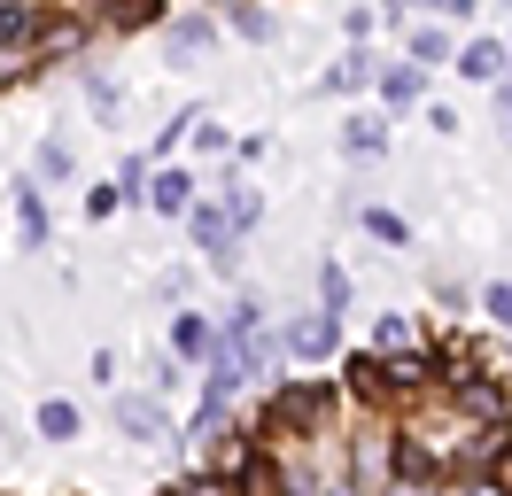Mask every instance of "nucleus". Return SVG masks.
I'll use <instances>...</instances> for the list:
<instances>
[{
    "mask_svg": "<svg viewBox=\"0 0 512 496\" xmlns=\"http://www.w3.org/2000/svg\"><path fill=\"white\" fill-rule=\"evenodd\" d=\"M187 233H194V248H202L218 272H233V264H241V248H233V241H241V225H233L218 202H187Z\"/></svg>",
    "mask_w": 512,
    "mask_h": 496,
    "instance_id": "nucleus-1",
    "label": "nucleus"
},
{
    "mask_svg": "<svg viewBox=\"0 0 512 496\" xmlns=\"http://www.w3.org/2000/svg\"><path fill=\"white\" fill-rule=\"evenodd\" d=\"M117 427H125L132 442H163V434H171V411H163V396H117Z\"/></svg>",
    "mask_w": 512,
    "mask_h": 496,
    "instance_id": "nucleus-2",
    "label": "nucleus"
},
{
    "mask_svg": "<svg viewBox=\"0 0 512 496\" xmlns=\"http://www.w3.org/2000/svg\"><path fill=\"white\" fill-rule=\"evenodd\" d=\"M171 349L202 365V357H218V326H210L202 310H179V318H171Z\"/></svg>",
    "mask_w": 512,
    "mask_h": 496,
    "instance_id": "nucleus-3",
    "label": "nucleus"
},
{
    "mask_svg": "<svg viewBox=\"0 0 512 496\" xmlns=\"http://www.w3.org/2000/svg\"><path fill=\"white\" fill-rule=\"evenodd\" d=\"M319 411H326V388H288V396H272L264 427H303V419H319Z\"/></svg>",
    "mask_w": 512,
    "mask_h": 496,
    "instance_id": "nucleus-4",
    "label": "nucleus"
},
{
    "mask_svg": "<svg viewBox=\"0 0 512 496\" xmlns=\"http://www.w3.org/2000/svg\"><path fill=\"white\" fill-rule=\"evenodd\" d=\"M288 349H295V357H311V365H319V357H334V318H326V310H311V318H295Z\"/></svg>",
    "mask_w": 512,
    "mask_h": 496,
    "instance_id": "nucleus-5",
    "label": "nucleus"
},
{
    "mask_svg": "<svg viewBox=\"0 0 512 496\" xmlns=\"http://www.w3.org/2000/svg\"><path fill=\"white\" fill-rule=\"evenodd\" d=\"M458 70H466V78H489V86H497V78H505V70H512L505 39H474V47L458 55Z\"/></svg>",
    "mask_w": 512,
    "mask_h": 496,
    "instance_id": "nucleus-6",
    "label": "nucleus"
},
{
    "mask_svg": "<svg viewBox=\"0 0 512 496\" xmlns=\"http://www.w3.org/2000/svg\"><path fill=\"white\" fill-rule=\"evenodd\" d=\"M16 233H24V248H47V202H39V186H16Z\"/></svg>",
    "mask_w": 512,
    "mask_h": 496,
    "instance_id": "nucleus-7",
    "label": "nucleus"
},
{
    "mask_svg": "<svg viewBox=\"0 0 512 496\" xmlns=\"http://www.w3.org/2000/svg\"><path fill=\"white\" fill-rule=\"evenodd\" d=\"M39 434H47V442H70V434H78V403L47 396V403H39Z\"/></svg>",
    "mask_w": 512,
    "mask_h": 496,
    "instance_id": "nucleus-8",
    "label": "nucleus"
},
{
    "mask_svg": "<svg viewBox=\"0 0 512 496\" xmlns=\"http://www.w3.org/2000/svg\"><path fill=\"white\" fill-rule=\"evenodd\" d=\"M365 78H373V55L357 47V55H342V62H334V70H326V93H357V86H365Z\"/></svg>",
    "mask_w": 512,
    "mask_h": 496,
    "instance_id": "nucleus-9",
    "label": "nucleus"
},
{
    "mask_svg": "<svg viewBox=\"0 0 512 496\" xmlns=\"http://www.w3.org/2000/svg\"><path fill=\"white\" fill-rule=\"evenodd\" d=\"M381 101H388V109H404V101H419V70H412V62H396V70H381Z\"/></svg>",
    "mask_w": 512,
    "mask_h": 496,
    "instance_id": "nucleus-10",
    "label": "nucleus"
},
{
    "mask_svg": "<svg viewBox=\"0 0 512 496\" xmlns=\"http://www.w3.org/2000/svg\"><path fill=\"white\" fill-rule=\"evenodd\" d=\"M187 202H194V179H187V171H163V179H156V210L187 217Z\"/></svg>",
    "mask_w": 512,
    "mask_h": 496,
    "instance_id": "nucleus-11",
    "label": "nucleus"
},
{
    "mask_svg": "<svg viewBox=\"0 0 512 496\" xmlns=\"http://www.w3.org/2000/svg\"><path fill=\"white\" fill-rule=\"evenodd\" d=\"M342 148H350V155H381V148H388V124H373V117H357L350 132H342Z\"/></svg>",
    "mask_w": 512,
    "mask_h": 496,
    "instance_id": "nucleus-12",
    "label": "nucleus"
},
{
    "mask_svg": "<svg viewBox=\"0 0 512 496\" xmlns=\"http://www.w3.org/2000/svg\"><path fill=\"white\" fill-rule=\"evenodd\" d=\"M218 210H225V217H233V225H241V233H249L256 217H264V202H256L249 186H225V202H218Z\"/></svg>",
    "mask_w": 512,
    "mask_h": 496,
    "instance_id": "nucleus-13",
    "label": "nucleus"
},
{
    "mask_svg": "<svg viewBox=\"0 0 512 496\" xmlns=\"http://www.w3.org/2000/svg\"><path fill=\"white\" fill-rule=\"evenodd\" d=\"M319 287H326V318H334V310L350 303V272H342L334 256H326V264H319Z\"/></svg>",
    "mask_w": 512,
    "mask_h": 496,
    "instance_id": "nucleus-14",
    "label": "nucleus"
},
{
    "mask_svg": "<svg viewBox=\"0 0 512 496\" xmlns=\"http://www.w3.org/2000/svg\"><path fill=\"white\" fill-rule=\"evenodd\" d=\"M481 310H489V326H505V334H512V287H505V279L481 287Z\"/></svg>",
    "mask_w": 512,
    "mask_h": 496,
    "instance_id": "nucleus-15",
    "label": "nucleus"
},
{
    "mask_svg": "<svg viewBox=\"0 0 512 496\" xmlns=\"http://www.w3.org/2000/svg\"><path fill=\"white\" fill-rule=\"evenodd\" d=\"M24 31H32V8L24 0H0V47H16Z\"/></svg>",
    "mask_w": 512,
    "mask_h": 496,
    "instance_id": "nucleus-16",
    "label": "nucleus"
},
{
    "mask_svg": "<svg viewBox=\"0 0 512 496\" xmlns=\"http://www.w3.org/2000/svg\"><path fill=\"white\" fill-rule=\"evenodd\" d=\"M396 357V349H412V326H404V318H381V326H373V357Z\"/></svg>",
    "mask_w": 512,
    "mask_h": 496,
    "instance_id": "nucleus-17",
    "label": "nucleus"
},
{
    "mask_svg": "<svg viewBox=\"0 0 512 496\" xmlns=\"http://www.w3.org/2000/svg\"><path fill=\"white\" fill-rule=\"evenodd\" d=\"M450 47H443V31H412V70H435Z\"/></svg>",
    "mask_w": 512,
    "mask_h": 496,
    "instance_id": "nucleus-18",
    "label": "nucleus"
},
{
    "mask_svg": "<svg viewBox=\"0 0 512 496\" xmlns=\"http://www.w3.org/2000/svg\"><path fill=\"white\" fill-rule=\"evenodd\" d=\"M365 225H373V233H381L388 248H404V241H412V225H404L396 210H365Z\"/></svg>",
    "mask_w": 512,
    "mask_h": 496,
    "instance_id": "nucleus-19",
    "label": "nucleus"
},
{
    "mask_svg": "<svg viewBox=\"0 0 512 496\" xmlns=\"http://www.w3.org/2000/svg\"><path fill=\"white\" fill-rule=\"evenodd\" d=\"M350 388L357 396H381V357H350Z\"/></svg>",
    "mask_w": 512,
    "mask_h": 496,
    "instance_id": "nucleus-20",
    "label": "nucleus"
},
{
    "mask_svg": "<svg viewBox=\"0 0 512 496\" xmlns=\"http://www.w3.org/2000/svg\"><path fill=\"white\" fill-rule=\"evenodd\" d=\"M156 16H163L156 0H117V24H125V31H140V24H156Z\"/></svg>",
    "mask_w": 512,
    "mask_h": 496,
    "instance_id": "nucleus-21",
    "label": "nucleus"
},
{
    "mask_svg": "<svg viewBox=\"0 0 512 496\" xmlns=\"http://www.w3.org/2000/svg\"><path fill=\"white\" fill-rule=\"evenodd\" d=\"M39 171H47V179H70V148L63 140H39Z\"/></svg>",
    "mask_w": 512,
    "mask_h": 496,
    "instance_id": "nucleus-22",
    "label": "nucleus"
},
{
    "mask_svg": "<svg viewBox=\"0 0 512 496\" xmlns=\"http://www.w3.org/2000/svg\"><path fill=\"white\" fill-rule=\"evenodd\" d=\"M233 24L249 31V39H272V16H264V8H233Z\"/></svg>",
    "mask_w": 512,
    "mask_h": 496,
    "instance_id": "nucleus-23",
    "label": "nucleus"
},
{
    "mask_svg": "<svg viewBox=\"0 0 512 496\" xmlns=\"http://www.w3.org/2000/svg\"><path fill=\"white\" fill-rule=\"evenodd\" d=\"M171 47H179V55H194V47H210V24H179V31H171Z\"/></svg>",
    "mask_w": 512,
    "mask_h": 496,
    "instance_id": "nucleus-24",
    "label": "nucleus"
},
{
    "mask_svg": "<svg viewBox=\"0 0 512 496\" xmlns=\"http://www.w3.org/2000/svg\"><path fill=\"white\" fill-rule=\"evenodd\" d=\"M241 489H249V496H280V473H272V465H249V481H241Z\"/></svg>",
    "mask_w": 512,
    "mask_h": 496,
    "instance_id": "nucleus-25",
    "label": "nucleus"
},
{
    "mask_svg": "<svg viewBox=\"0 0 512 496\" xmlns=\"http://www.w3.org/2000/svg\"><path fill=\"white\" fill-rule=\"evenodd\" d=\"M466 496H512V481H497V473H474V481H466Z\"/></svg>",
    "mask_w": 512,
    "mask_h": 496,
    "instance_id": "nucleus-26",
    "label": "nucleus"
},
{
    "mask_svg": "<svg viewBox=\"0 0 512 496\" xmlns=\"http://www.w3.org/2000/svg\"><path fill=\"white\" fill-rule=\"evenodd\" d=\"M388 8H396V0H388ZM427 8H435V16H474L481 0H427Z\"/></svg>",
    "mask_w": 512,
    "mask_h": 496,
    "instance_id": "nucleus-27",
    "label": "nucleus"
},
{
    "mask_svg": "<svg viewBox=\"0 0 512 496\" xmlns=\"http://www.w3.org/2000/svg\"><path fill=\"white\" fill-rule=\"evenodd\" d=\"M497 124H505V132H512V70H505V78H497Z\"/></svg>",
    "mask_w": 512,
    "mask_h": 496,
    "instance_id": "nucleus-28",
    "label": "nucleus"
},
{
    "mask_svg": "<svg viewBox=\"0 0 512 496\" xmlns=\"http://www.w3.org/2000/svg\"><path fill=\"white\" fill-rule=\"evenodd\" d=\"M171 496H233L225 481H187V489H171Z\"/></svg>",
    "mask_w": 512,
    "mask_h": 496,
    "instance_id": "nucleus-29",
    "label": "nucleus"
},
{
    "mask_svg": "<svg viewBox=\"0 0 512 496\" xmlns=\"http://www.w3.org/2000/svg\"><path fill=\"white\" fill-rule=\"evenodd\" d=\"M295 496H311V489H295ZM326 496H365V489H350V481H334V489H326Z\"/></svg>",
    "mask_w": 512,
    "mask_h": 496,
    "instance_id": "nucleus-30",
    "label": "nucleus"
},
{
    "mask_svg": "<svg viewBox=\"0 0 512 496\" xmlns=\"http://www.w3.org/2000/svg\"><path fill=\"white\" fill-rule=\"evenodd\" d=\"M0 442H8V434H0Z\"/></svg>",
    "mask_w": 512,
    "mask_h": 496,
    "instance_id": "nucleus-31",
    "label": "nucleus"
}]
</instances>
